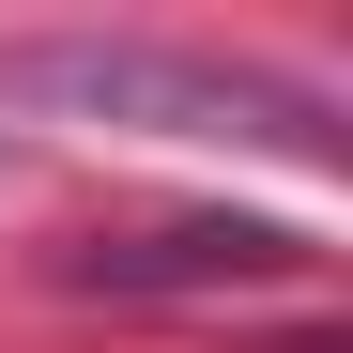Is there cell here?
<instances>
[{
  "label": "cell",
  "instance_id": "7a4b0ae2",
  "mask_svg": "<svg viewBox=\"0 0 353 353\" xmlns=\"http://www.w3.org/2000/svg\"><path fill=\"white\" fill-rule=\"evenodd\" d=\"M307 230L292 215H154V230H108V246H62L77 292L139 307V292H246V276H292Z\"/></svg>",
  "mask_w": 353,
  "mask_h": 353
},
{
  "label": "cell",
  "instance_id": "6da1fadb",
  "mask_svg": "<svg viewBox=\"0 0 353 353\" xmlns=\"http://www.w3.org/2000/svg\"><path fill=\"white\" fill-rule=\"evenodd\" d=\"M0 108H108V123L169 139H307L323 108L246 62H185V46H0Z\"/></svg>",
  "mask_w": 353,
  "mask_h": 353
}]
</instances>
